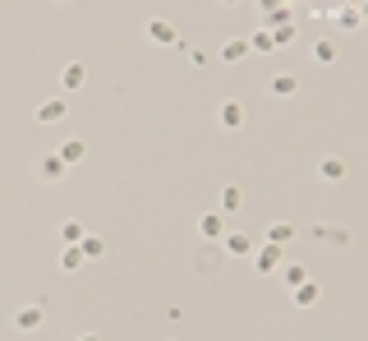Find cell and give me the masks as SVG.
I'll return each mask as SVG.
<instances>
[{
  "instance_id": "6da1fadb",
  "label": "cell",
  "mask_w": 368,
  "mask_h": 341,
  "mask_svg": "<svg viewBox=\"0 0 368 341\" xmlns=\"http://www.w3.org/2000/svg\"><path fill=\"white\" fill-rule=\"evenodd\" d=\"M313 240H318V245H327V249H345V245H350V231H345V226H332V221H318V226H313Z\"/></svg>"
},
{
  "instance_id": "7a4b0ae2",
  "label": "cell",
  "mask_w": 368,
  "mask_h": 341,
  "mask_svg": "<svg viewBox=\"0 0 368 341\" xmlns=\"http://www.w3.org/2000/svg\"><path fill=\"white\" fill-rule=\"evenodd\" d=\"M46 323V309L42 305H18L14 309V332H37Z\"/></svg>"
},
{
  "instance_id": "3957f363",
  "label": "cell",
  "mask_w": 368,
  "mask_h": 341,
  "mask_svg": "<svg viewBox=\"0 0 368 341\" xmlns=\"http://www.w3.org/2000/svg\"><path fill=\"white\" fill-rule=\"evenodd\" d=\"M249 258H254L258 272H281V263H286V249H281V245H258Z\"/></svg>"
},
{
  "instance_id": "277c9868",
  "label": "cell",
  "mask_w": 368,
  "mask_h": 341,
  "mask_svg": "<svg viewBox=\"0 0 368 341\" xmlns=\"http://www.w3.org/2000/svg\"><path fill=\"white\" fill-rule=\"evenodd\" d=\"M221 254H226V258H249V254H254V236L226 231V236H221Z\"/></svg>"
},
{
  "instance_id": "5b68a950",
  "label": "cell",
  "mask_w": 368,
  "mask_h": 341,
  "mask_svg": "<svg viewBox=\"0 0 368 341\" xmlns=\"http://www.w3.org/2000/svg\"><path fill=\"white\" fill-rule=\"evenodd\" d=\"M217 125H221V130H239V125H244V102L226 97V102L217 106Z\"/></svg>"
},
{
  "instance_id": "8992f818",
  "label": "cell",
  "mask_w": 368,
  "mask_h": 341,
  "mask_svg": "<svg viewBox=\"0 0 368 341\" xmlns=\"http://www.w3.org/2000/svg\"><path fill=\"white\" fill-rule=\"evenodd\" d=\"M148 42H157V46H180L175 23H166V19H148Z\"/></svg>"
},
{
  "instance_id": "52a82bcc",
  "label": "cell",
  "mask_w": 368,
  "mask_h": 341,
  "mask_svg": "<svg viewBox=\"0 0 368 341\" xmlns=\"http://www.w3.org/2000/svg\"><path fill=\"white\" fill-rule=\"evenodd\" d=\"M65 171H70V167H65V162L55 157V152L37 157V180H46V184H60V180H65Z\"/></svg>"
},
{
  "instance_id": "ba28073f",
  "label": "cell",
  "mask_w": 368,
  "mask_h": 341,
  "mask_svg": "<svg viewBox=\"0 0 368 341\" xmlns=\"http://www.w3.org/2000/svg\"><path fill=\"white\" fill-rule=\"evenodd\" d=\"M65 97H46V102H37V125H60L65 120Z\"/></svg>"
},
{
  "instance_id": "9c48e42d",
  "label": "cell",
  "mask_w": 368,
  "mask_h": 341,
  "mask_svg": "<svg viewBox=\"0 0 368 341\" xmlns=\"http://www.w3.org/2000/svg\"><path fill=\"white\" fill-rule=\"evenodd\" d=\"M198 236L207 240V245H217V240L226 236V217H221V212H202V217H198Z\"/></svg>"
},
{
  "instance_id": "30bf717a",
  "label": "cell",
  "mask_w": 368,
  "mask_h": 341,
  "mask_svg": "<svg viewBox=\"0 0 368 341\" xmlns=\"http://www.w3.org/2000/svg\"><path fill=\"white\" fill-rule=\"evenodd\" d=\"M318 175H323L327 184H341L345 175H350V167H345V157H323L318 162Z\"/></svg>"
},
{
  "instance_id": "8fae6325",
  "label": "cell",
  "mask_w": 368,
  "mask_h": 341,
  "mask_svg": "<svg viewBox=\"0 0 368 341\" xmlns=\"http://www.w3.org/2000/svg\"><path fill=\"white\" fill-rule=\"evenodd\" d=\"M244 208V189L239 184H221V203H217V212L226 217V212H239Z\"/></svg>"
},
{
  "instance_id": "7c38bea8",
  "label": "cell",
  "mask_w": 368,
  "mask_h": 341,
  "mask_svg": "<svg viewBox=\"0 0 368 341\" xmlns=\"http://www.w3.org/2000/svg\"><path fill=\"white\" fill-rule=\"evenodd\" d=\"M55 157H60L65 167H79V162L88 157V143H83V139H70V143H60V148H55Z\"/></svg>"
},
{
  "instance_id": "4fadbf2b",
  "label": "cell",
  "mask_w": 368,
  "mask_h": 341,
  "mask_svg": "<svg viewBox=\"0 0 368 341\" xmlns=\"http://www.w3.org/2000/svg\"><path fill=\"white\" fill-rule=\"evenodd\" d=\"M83 79H88V70H83L79 61H70V65L60 70V88H65V93H79V88H83Z\"/></svg>"
},
{
  "instance_id": "5bb4252c",
  "label": "cell",
  "mask_w": 368,
  "mask_h": 341,
  "mask_svg": "<svg viewBox=\"0 0 368 341\" xmlns=\"http://www.w3.org/2000/svg\"><path fill=\"white\" fill-rule=\"evenodd\" d=\"M217 56H221V65H239V61L249 56V42H244V37H235V42H226Z\"/></svg>"
},
{
  "instance_id": "9a60e30c",
  "label": "cell",
  "mask_w": 368,
  "mask_h": 341,
  "mask_svg": "<svg viewBox=\"0 0 368 341\" xmlns=\"http://www.w3.org/2000/svg\"><path fill=\"white\" fill-rule=\"evenodd\" d=\"M290 240H295V226H290V221H272V226H267V245H281V249H286Z\"/></svg>"
},
{
  "instance_id": "2e32d148",
  "label": "cell",
  "mask_w": 368,
  "mask_h": 341,
  "mask_svg": "<svg viewBox=\"0 0 368 341\" xmlns=\"http://www.w3.org/2000/svg\"><path fill=\"white\" fill-rule=\"evenodd\" d=\"M281 277H286V286L295 290V286H304V281H308V268H299V263H281Z\"/></svg>"
},
{
  "instance_id": "e0dca14e",
  "label": "cell",
  "mask_w": 368,
  "mask_h": 341,
  "mask_svg": "<svg viewBox=\"0 0 368 341\" xmlns=\"http://www.w3.org/2000/svg\"><path fill=\"white\" fill-rule=\"evenodd\" d=\"M336 23H341V28H345V33H355V28H359V23H364V9H359V5H345V9H341V14H336Z\"/></svg>"
},
{
  "instance_id": "ac0fdd59",
  "label": "cell",
  "mask_w": 368,
  "mask_h": 341,
  "mask_svg": "<svg viewBox=\"0 0 368 341\" xmlns=\"http://www.w3.org/2000/svg\"><path fill=\"white\" fill-rule=\"evenodd\" d=\"M290 295H295V305H299V309L318 305V281H304V286H295V290H290Z\"/></svg>"
},
{
  "instance_id": "d6986e66",
  "label": "cell",
  "mask_w": 368,
  "mask_h": 341,
  "mask_svg": "<svg viewBox=\"0 0 368 341\" xmlns=\"http://www.w3.org/2000/svg\"><path fill=\"white\" fill-rule=\"evenodd\" d=\"M79 254H83V258H102V254H106V240H102V236H83V240H79Z\"/></svg>"
},
{
  "instance_id": "ffe728a7",
  "label": "cell",
  "mask_w": 368,
  "mask_h": 341,
  "mask_svg": "<svg viewBox=\"0 0 368 341\" xmlns=\"http://www.w3.org/2000/svg\"><path fill=\"white\" fill-rule=\"evenodd\" d=\"M83 263H88V258L79 254V245H65V254H60V272H79Z\"/></svg>"
},
{
  "instance_id": "44dd1931",
  "label": "cell",
  "mask_w": 368,
  "mask_h": 341,
  "mask_svg": "<svg viewBox=\"0 0 368 341\" xmlns=\"http://www.w3.org/2000/svg\"><path fill=\"white\" fill-rule=\"evenodd\" d=\"M60 236H65V245H79V240L88 236V226H83L79 217H70V221H65V226H60Z\"/></svg>"
},
{
  "instance_id": "7402d4cb",
  "label": "cell",
  "mask_w": 368,
  "mask_h": 341,
  "mask_svg": "<svg viewBox=\"0 0 368 341\" xmlns=\"http://www.w3.org/2000/svg\"><path fill=\"white\" fill-rule=\"evenodd\" d=\"M272 93H276V97H295V93H299V79H295V74H276V79H272Z\"/></svg>"
},
{
  "instance_id": "603a6c76",
  "label": "cell",
  "mask_w": 368,
  "mask_h": 341,
  "mask_svg": "<svg viewBox=\"0 0 368 341\" xmlns=\"http://www.w3.org/2000/svg\"><path fill=\"white\" fill-rule=\"evenodd\" d=\"M249 51H258V56H267V51H276L272 46V33H267V28H258L254 37H249Z\"/></svg>"
},
{
  "instance_id": "cb8c5ba5",
  "label": "cell",
  "mask_w": 368,
  "mask_h": 341,
  "mask_svg": "<svg viewBox=\"0 0 368 341\" xmlns=\"http://www.w3.org/2000/svg\"><path fill=\"white\" fill-rule=\"evenodd\" d=\"M313 61H318V65H332V61H336V46H332V42H318V46H313Z\"/></svg>"
},
{
  "instance_id": "d4e9b609",
  "label": "cell",
  "mask_w": 368,
  "mask_h": 341,
  "mask_svg": "<svg viewBox=\"0 0 368 341\" xmlns=\"http://www.w3.org/2000/svg\"><path fill=\"white\" fill-rule=\"evenodd\" d=\"M286 42H295V23H281V28H272V46H286Z\"/></svg>"
},
{
  "instance_id": "484cf974",
  "label": "cell",
  "mask_w": 368,
  "mask_h": 341,
  "mask_svg": "<svg viewBox=\"0 0 368 341\" xmlns=\"http://www.w3.org/2000/svg\"><path fill=\"white\" fill-rule=\"evenodd\" d=\"M189 65H193V70H207V65H212V51H189Z\"/></svg>"
},
{
  "instance_id": "4316f807",
  "label": "cell",
  "mask_w": 368,
  "mask_h": 341,
  "mask_svg": "<svg viewBox=\"0 0 368 341\" xmlns=\"http://www.w3.org/2000/svg\"><path fill=\"white\" fill-rule=\"evenodd\" d=\"M217 258H221V254H217V249H212V245H207V249H198V268H202V272H207V268H212V263H217Z\"/></svg>"
},
{
  "instance_id": "83f0119b",
  "label": "cell",
  "mask_w": 368,
  "mask_h": 341,
  "mask_svg": "<svg viewBox=\"0 0 368 341\" xmlns=\"http://www.w3.org/2000/svg\"><path fill=\"white\" fill-rule=\"evenodd\" d=\"M74 341H102V337H97V332H83V337H74Z\"/></svg>"
}]
</instances>
